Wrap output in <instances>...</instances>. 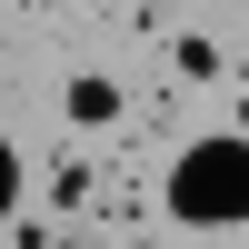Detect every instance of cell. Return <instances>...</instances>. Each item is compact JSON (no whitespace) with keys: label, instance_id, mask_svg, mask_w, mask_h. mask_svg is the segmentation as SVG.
<instances>
[{"label":"cell","instance_id":"1","mask_svg":"<svg viewBox=\"0 0 249 249\" xmlns=\"http://www.w3.org/2000/svg\"><path fill=\"white\" fill-rule=\"evenodd\" d=\"M160 210L179 230H249V130H199L160 170Z\"/></svg>","mask_w":249,"mask_h":249},{"label":"cell","instance_id":"2","mask_svg":"<svg viewBox=\"0 0 249 249\" xmlns=\"http://www.w3.org/2000/svg\"><path fill=\"white\" fill-rule=\"evenodd\" d=\"M60 110H70L80 140H100V130L130 120V80H120V70H70V80H60Z\"/></svg>","mask_w":249,"mask_h":249},{"label":"cell","instance_id":"3","mask_svg":"<svg viewBox=\"0 0 249 249\" xmlns=\"http://www.w3.org/2000/svg\"><path fill=\"white\" fill-rule=\"evenodd\" d=\"M170 70H179V80H190V90H210V80H219V70H230V50H219V40H210V30H179V40H170Z\"/></svg>","mask_w":249,"mask_h":249}]
</instances>
